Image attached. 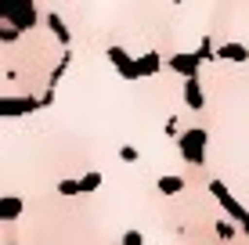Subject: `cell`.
Wrapping results in <instances>:
<instances>
[{"label":"cell","instance_id":"cell-1","mask_svg":"<svg viewBox=\"0 0 249 245\" xmlns=\"http://www.w3.org/2000/svg\"><path fill=\"white\" fill-rule=\"evenodd\" d=\"M188 101H192V108H202V90L195 87V80H188Z\"/></svg>","mask_w":249,"mask_h":245},{"label":"cell","instance_id":"cell-2","mask_svg":"<svg viewBox=\"0 0 249 245\" xmlns=\"http://www.w3.org/2000/svg\"><path fill=\"white\" fill-rule=\"evenodd\" d=\"M51 29L58 33V40H62V44H69V29H65L62 22H58V15H51Z\"/></svg>","mask_w":249,"mask_h":245},{"label":"cell","instance_id":"cell-3","mask_svg":"<svg viewBox=\"0 0 249 245\" xmlns=\"http://www.w3.org/2000/svg\"><path fill=\"white\" fill-rule=\"evenodd\" d=\"M220 54H224V58H228V54H231V58H246V50L238 47V44H228L224 50H220Z\"/></svg>","mask_w":249,"mask_h":245},{"label":"cell","instance_id":"cell-4","mask_svg":"<svg viewBox=\"0 0 249 245\" xmlns=\"http://www.w3.org/2000/svg\"><path fill=\"white\" fill-rule=\"evenodd\" d=\"M174 4H181V0H174Z\"/></svg>","mask_w":249,"mask_h":245}]
</instances>
